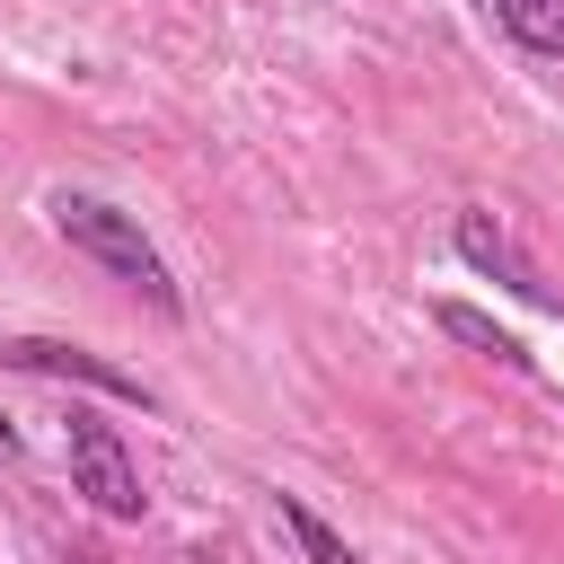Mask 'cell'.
<instances>
[{
    "label": "cell",
    "instance_id": "1",
    "mask_svg": "<svg viewBox=\"0 0 564 564\" xmlns=\"http://www.w3.org/2000/svg\"><path fill=\"white\" fill-rule=\"evenodd\" d=\"M53 229H62L88 264H106L115 282H132L159 317H185V291L167 282V264H159V247L141 238L132 212H115V203H97V194H53Z\"/></svg>",
    "mask_w": 564,
    "mask_h": 564
},
{
    "label": "cell",
    "instance_id": "2",
    "mask_svg": "<svg viewBox=\"0 0 564 564\" xmlns=\"http://www.w3.org/2000/svg\"><path fill=\"white\" fill-rule=\"evenodd\" d=\"M70 485H79L106 520H141V511H150V494H141V467H132L123 432H115V423H97V414H70Z\"/></svg>",
    "mask_w": 564,
    "mask_h": 564
},
{
    "label": "cell",
    "instance_id": "3",
    "mask_svg": "<svg viewBox=\"0 0 564 564\" xmlns=\"http://www.w3.org/2000/svg\"><path fill=\"white\" fill-rule=\"evenodd\" d=\"M0 370H35V379H79V388H97V397L150 405V388H141L132 370H115V361H97V352H79V344H53V335H0Z\"/></svg>",
    "mask_w": 564,
    "mask_h": 564
},
{
    "label": "cell",
    "instance_id": "4",
    "mask_svg": "<svg viewBox=\"0 0 564 564\" xmlns=\"http://www.w3.org/2000/svg\"><path fill=\"white\" fill-rule=\"evenodd\" d=\"M458 256L476 264V273H494V282H511L520 300H538V308H555V282L511 247V229L494 220V212H458Z\"/></svg>",
    "mask_w": 564,
    "mask_h": 564
},
{
    "label": "cell",
    "instance_id": "5",
    "mask_svg": "<svg viewBox=\"0 0 564 564\" xmlns=\"http://www.w3.org/2000/svg\"><path fill=\"white\" fill-rule=\"evenodd\" d=\"M441 335H458L467 352H485V361H502V370H520V379H538V352L511 335V326H494L485 308H467V300H441Z\"/></svg>",
    "mask_w": 564,
    "mask_h": 564
},
{
    "label": "cell",
    "instance_id": "6",
    "mask_svg": "<svg viewBox=\"0 0 564 564\" xmlns=\"http://www.w3.org/2000/svg\"><path fill=\"white\" fill-rule=\"evenodd\" d=\"M494 18H502V35H511L520 53L564 62V0H494Z\"/></svg>",
    "mask_w": 564,
    "mask_h": 564
},
{
    "label": "cell",
    "instance_id": "7",
    "mask_svg": "<svg viewBox=\"0 0 564 564\" xmlns=\"http://www.w3.org/2000/svg\"><path fill=\"white\" fill-rule=\"evenodd\" d=\"M282 529L300 538V555H308V564H361V555H352V546H344V538H335V529H326L300 494H282Z\"/></svg>",
    "mask_w": 564,
    "mask_h": 564
},
{
    "label": "cell",
    "instance_id": "8",
    "mask_svg": "<svg viewBox=\"0 0 564 564\" xmlns=\"http://www.w3.org/2000/svg\"><path fill=\"white\" fill-rule=\"evenodd\" d=\"M9 458H18V423L0 414V467H9Z\"/></svg>",
    "mask_w": 564,
    "mask_h": 564
}]
</instances>
